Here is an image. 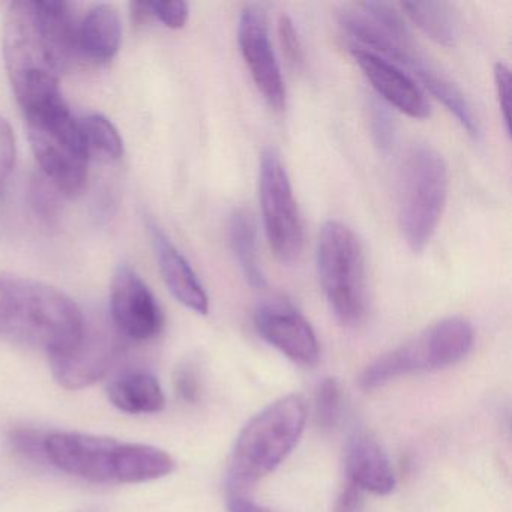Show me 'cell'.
<instances>
[{"label":"cell","mask_w":512,"mask_h":512,"mask_svg":"<svg viewBox=\"0 0 512 512\" xmlns=\"http://www.w3.org/2000/svg\"><path fill=\"white\" fill-rule=\"evenodd\" d=\"M77 26L67 2L20 0L10 5L4 58L14 92L29 80L59 77L79 52Z\"/></svg>","instance_id":"obj_1"},{"label":"cell","mask_w":512,"mask_h":512,"mask_svg":"<svg viewBox=\"0 0 512 512\" xmlns=\"http://www.w3.org/2000/svg\"><path fill=\"white\" fill-rule=\"evenodd\" d=\"M79 305L62 290L17 275H0V338L19 346L65 355L85 337Z\"/></svg>","instance_id":"obj_2"},{"label":"cell","mask_w":512,"mask_h":512,"mask_svg":"<svg viewBox=\"0 0 512 512\" xmlns=\"http://www.w3.org/2000/svg\"><path fill=\"white\" fill-rule=\"evenodd\" d=\"M307 401L289 394L257 413L242 428L227 467V502L250 499L254 485L274 472L298 445L305 422Z\"/></svg>","instance_id":"obj_3"},{"label":"cell","mask_w":512,"mask_h":512,"mask_svg":"<svg viewBox=\"0 0 512 512\" xmlns=\"http://www.w3.org/2000/svg\"><path fill=\"white\" fill-rule=\"evenodd\" d=\"M32 151L47 181L68 197L79 196L88 182L89 155L61 91L22 106Z\"/></svg>","instance_id":"obj_4"},{"label":"cell","mask_w":512,"mask_h":512,"mask_svg":"<svg viewBox=\"0 0 512 512\" xmlns=\"http://www.w3.org/2000/svg\"><path fill=\"white\" fill-rule=\"evenodd\" d=\"M445 158L430 146H413L398 181V221L407 247L421 253L430 244L448 199Z\"/></svg>","instance_id":"obj_5"},{"label":"cell","mask_w":512,"mask_h":512,"mask_svg":"<svg viewBox=\"0 0 512 512\" xmlns=\"http://www.w3.org/2000/svg\"><path fill=\"white\" fill-rule=\"evenodd\" d=\"M317 272L338 322L349 328L361 325L367 316L364 248L346 224L331 220L320 230Z\"/></svg>","instance_id":"obj_6"},{"label":"cell","mask_w":512,"mask_h":512,"mask_svg":"<svg viewBox=\"0 0 512 512\" xmlns=\"http://www.w3.org/2000/svg\"><path fill=\"white\" fill-rule=\"evenodd\" d=\"M473 340L472 325L463 317L439 320L403 346L371 362L362 371L359 385L365 391H373L406 374L457 364L472 350Z\"/></svg>","instance_id":"obj_7"},{"label":"cell","mask_w":512,"mask_h":512,"mask_svg":"<svg viewBox=\"0 0 512 512\" xmlns=\"http://www.w3.org/2000/svg\"><path fill=\"white\" fill-rule=\"evenodd\" d=\"M259 197L269 247L281 262H295L304 248V227L286 167L274 149H265L260 158Z\"/></svg>","instance_id":"obj_8"},{"label":"cell","mask_w":512,"mask_h":512,"mask_svg":"<svg viewBox=\"0 0 512 512\" xmlns=\"http://www.w3.org/2000/svg\"><path fill=\"white\" fill-rule=\"evenodd\" d=\"M121 443L91 434L53 433L47 434L46 455L53 466L68 475L110 484L116 482Z\"/></svg>","instance_id":"obj_9"},{"label":"cell","mask_w":512,"mask_h":512,"mask_svg":"<svg viewBox=\"0 0 512 512\" xmlns=\"http://www.w3.org/2000/svg\"><path fill=\"white\" fill-rule=\"evenodd\" d=\"M238 43L242 58L250 70L254 85L271 109L281 112L286 107V86L280 64L269 40L265 14L254 5L241 11Z\"/></svg>","instance_id":"obj_10"},{"label":"cell","mask_w":512,"mask_h":512,"mask_svg":"<svg viewBox=\"0 0 512 512\" xmlns=\"http://www.w3.org/2000/svg\"><path fill=\"white\" fill-rule=\"evenodd\" d=\"M113 325L119 335L134 341L154 338L163 326V314L145 281L130 266L115 272L110 290Z\"/></svg>","instance_id":"obj_11"},{"label":"cell","mask_w":512,"mask_h":512,"mask_svg":"<svg viewBox=\"0 0 512 512\" xmlns=\"http://www.w3.org/2000/svg\"><path fill=\"white\" fill-rule=\"evenodd\" d=\"M254 326L263 340L295 364L313 367L319 361V341L313 326L287 302L259 305L254 313Z\"/></svg>","instance_id":"obj_12"},{"label":"cell","mask_w":512,"mask_h":512,"mask_svg":"<svg viewBox=\"0 0 512 512\" xmlns=\"http://www.w3.org/2000/svg\"><path fill=\"white\" fill-rule=\"evenodd\" d=\"M122 346L107 332L88 331L79 346L71 352L50 358L53 376L67 389H82L103 379L113 367Z\"/></svg>","instance_id":"obj_13"},{"label":"cell","mask_w":512,"mask_h":512,"mask_svg":"<svg viewBox=\"0 0 512 512\" xmlns=\"http://www.w3.org/2000/svg\"><path fill=\"white\" fill-rule=\"evenodd\" d=\"M352 56L385 103L409 118L425 119L430 116V103L424 92L398 65L359 47H352Z\"/></svg>","instance_id":"obj_14"},{"label":"cell","mask_w":512,"mask_h":512,"mask_svg":"<svg viewBox=\"0 0 512 512\" xmlns=\"http://www.w3.org/2000/svg\"><path fill=\"white\" fill-rule=\"evenodd\" d=\"M151 235L161 275L172 295L194 313L208 314V295L188 260L157 226H151Z\"/></svg>","instance_id":"obj_15"},{"label":"cell","mask_w":512,"mask_h":512,"mask_svg":"<svg viewBox=\"0 0 512 512\" xmlns=\"http://www.w3.org/2000/svg\"><path fill=\"white\" fill-rule=\"evenodd\" d=\"M346 472L349 484L355 485L362 493L385 496L397 484L394 469L382 446L367 434H359L346 452Z\"/></svg>","instance_id":"obj_16"},{"label":"cell","mask_w":512,"mask_h":512,"mask_svg":"<svg viewBox=\"0 0 512 512\" xmlns=\"http://www.w3.org/2000/svg\"><path fill=\"white\" fill-rule=\"evenodd\" d=\"M121 41V17L113 5H94L77 26V49L92 61H112Z\"/></svg>","instance_id":"obj_17"},{"label":"cell","mask_w":512,"mask_h":512,"mask_svg":"<svg viewBox=\"0 0 512 512\" xmlns=\"http://www.w3.org/2000/svg\"><path fill=\"white\" fill-rule=\"evenodd\" d=\"M407 67L421 80L424 88L436 100H439L451 115H454L458 124L466 130V133L473 139H479L481 127H479L478 116H476L475 110L470 106L469 100L460 91V88L449 77L440 73L433 65L428 64L418 53L413 56Z\"/></svg>","instance_id":"obj_18"},{"label":"cell","mask_w":512,"mask_h":512,"mask_svg":"<svg viewBox=\"0 0 512 512\" xmlns=\"http://www.w3.org/2000/svg\"><path fill=\"white\" fill-rule=\"evenodd\" d=\"M109 398L119 410L131 415L158 413L166 406V397L157 377L148 371L128 370L109 385Z\"/></svg>","instance_id":"obj_19"},{"label":"cell","mask_w":512,"mask_h":512,"mask_svg":"<svg viewBox=\"0 0 512 512\" xmlns=\"http://www.w3.org/2000/svg\"><path fill=\"white\" fill-rule=\"evenodd\" d=\"M176 469V461L163 449L143 443H121L116 482L139 484L164 478Z\"/></svg>","instance_id":"obj_20"},{"label":"cell","mask_w":512,"mask_h":512,"mask_svg":"<svg viewBox=\"0 0 512 512\" xmlns=\"http://www.w3.org/2000/svg\"><path fill=\"white\" fill-rule=\"evenodd\" d=\"M229 242L245 281L254 289H265L266 277L257 253L256 224L245 209H238L230 217Z\"/></svg>","instance_id":"obj_21"},{"label":"cell","mask_w":512,"mask_h":512,"mask_svg":"<svg viewBox=\"0 0 512 512\" xmlns=\"http://www.w3.org/2000/svg\"><path fill=\"white\" fill-rule=\"evenodd\" d=\"M404 14L431 40L442 46H454L457 41V19L451 5L445 2H404Z\"/></svg>","instance_id":"obj_22"},{"label":"cell","mask_w":512,"mask_h":512,"mask_svg":"<svg viewBox=\"0 0 512 512\" xmlns=\"http://www.w3.org/2000/svg\"><path fill=\"white\" fill-rule=\"evenodd\" d=\"M80 134L89 158L118 160L124 154V142L112 121L106 116L92 113L79 121Z\"/></svg>","instance_id":"obj_23"},{"label":"cell","mask_w":512,"mask_h":512,"mask_svg":"<svg viewBox=\"0 0 512 512\" xmlns=\"http://www.w3.org/2000/svg\"><path fill=\"white\" fill-rule=\"evenodd\" d=\"M341 400L343 392L337 379H325L320 383L314 397V410L319 427L329 430L337 425L341 413Z\"/></svg>","instance_id":"obj_24"},{"label":"cell","mask_w":512,"mask_h":512,"mask_svg":"<svg viewBox=\"0 0 512 512\" xmlns=\"http://www.w3.org/2000/svg\"><path fill=\"white\" fill-rule=\"evenodd\" d=\"M368 125L374 145L385 154L394 145L395 122L388 107L376 98H373L368 106Z\"/></svg>","instance_id":"obj_25"},{"label":"cell","mask_w":512,"mask_h":512,"mask_svg":"<svg viewBox=\"0 0 512 512\" xmlns=\"http://www.w3.org/2000/svg\"><path fill=\"white\" fill-rule=\"evenodd\" d=\"M362 10L392 37L401 41H412L404 17L394 5L388 2H364Z\"/></svg>","instance_id":"obj_26"},{"label":"cell","mask_w":512,"mask_h":512,"mask_svg":"<svg viewBox=\"0 0 512 512\" xmlns=\"http://www.w3.org/2000/svg\"><path fill=\"white\" fill-rule=\"evenodd\" d=\"M47 434L29 428H19L11 433L10 440L13 448L32 460H47Z\"/></svg>","instance_id":"obj_27"},{"label":"cell","mask_w":512,"mask_h":512,"mask_svg":"<svg viewBox=\"0 0 512 512\" xmlns=\"http://www.w3.org/2000/svg\"><path fill=\"white\" fill-rule=\"evenodd\" d=\"M148 10L152 19H157L170 29L184 28L190 14V8L185 2H148Z\"/></svg>","instance_id":"obj_28"},{"label":"cell","mask_w":512,"mask_h":512,"mask_svg":"<svg viewBox=\"0 0 512 512\" xmlns=\"http://www.w3.org/2000/svg\"><path fill=\"white\" fill-rule=\"evenodd\" d=\"M278 35H280L281 47L287 61L295 68H301L305 62L304 47L301 38L289 16H281L278 22Z\"/></svg>","instance_id":"obj_29"},{"label":"cell","mask_w":512,"mask_h":512,"mask_svg":"<svg viewBox=\"0 0 512 512\" xmlns=\"http://www.w3.org/2000/svg\"><path fill=\"white\" fill-rule=\"evenodd\" d=\"M16 164V137L13 128L0 116V188H4Z\"/></svg>","instance_id":"obj_30"},{"label":"cell","mask_w":512,"mask_h":512,"mask_svg":"<svg viewBox=\"0 0 512 512\" xmlns=\"http://www.w3.org/2000/svg\"><path fill=\"white\" fill-rule=\"evenodd\" d=\"M494 86H496L497 101H499L500 113H502L503 124L506 133L511 131V73L509 68L502 62H497L494 67Z\"/></svg>","instance_id":"obj_31"},{"label":"cell","mask_w":512,"mask_h":512,"mask_svg":"<svg viewBox=\"0 0 512 512\" xmlns=\"http://www.w3.org/2000/svg\"><path fill=\"white\" fill-rule=\"evenodd\" d=\"M32 205H34L37 214L41 215L44 220L50 221L56 218L58 214V200L52 193V188L43 181V179H35L31 190Z\"/></svg>","instance_id":"obj_32"},{"label":"cell","mask_w":512,"mask_h":512,"mask_svg":"<svg viewBox=\"0 0 512 512\" xmlns=\"http://www.w3.org/2000/svg\"><path fill=\"white\" fill-rule=\"evenodd\" d=\"M176 391L182 400L188 403H196L200 395L199 377L191 367L179 368L175 377Z\"/></svg>","instance_id":"obj_33"},{"label":"cell","mask_w":512,"mask_h":512,"mask_svg":"<svg viewBox=\"0 0 512 512\" xmlns=\"http://www.w3.org/2000/svg\"><path fill=\"white\" fill-rule=\"evenodd\" d=\"M362 506H364L362 491L358 490L355 485L349 484L338 497L335 512H362Z\"/></svg>","instance_id":"obj_34"},{"label":"cell","mask_w":512,"mask_h":512,"mask_svg":"<svg viewBox=\"0 0 512 512\" xmlns=\"http://www.w3.org/2000/svg\"><path fill=\"white\" fill-rule=\"evenodd\" d=\"M230 512H272L271 509L257 506L250 499L233 500L229 502Z\"/></svg>","instance_id":"obj_35"}]
</instances>
